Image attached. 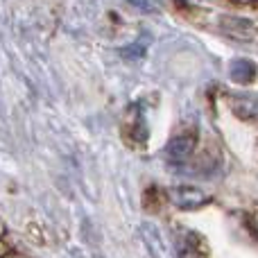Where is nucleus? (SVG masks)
<instances>
[{
	"mask_svg": "<svg viewBox=\"0 0 258 258\" xmlns=\"http://www.w3.org/2000/svg\"><path fill=\"white\" fill-rule=\"evenodd\" d=\"M220 30L229 34L231 39L245 41V43H258V21L247 16H236V14H222L218 18Z\"/></svg>",
	"mask_w": 258,
	"mask_h": 258,
	"instance_id": "nucleus-1",
	"label": "nucleus"
},
{
	"mask_svg": "<svg viewBox=\"0 0 258 258\" xmlns=\"http://www.w3.org/2000/svg\"><path fill=\"white\" fill-rule=\"evenodd\" d=\"M170 197L172 202L179 206V209H200L209 202V195L200 188H190V186H179L170 190Z\"/></svg>",
	"mask_w": 258,
	"mask_h": 258,
	"instance_id": "nucleus-2",
	"label": "nucleus"
},
{
	"mask_svg": "<svg viewBox=\"0 0 258 258\" xmlns=\"http://www.w3.org/2000/svg\"><path fill=\"white\" fill-rule=\"evenodd\" d=\"M192 150H195V138L177 136L165 145V156H168L170 161H174V163H181V161H186L188 156L192 154Z\"/></svg>",
	"mask_w": 258,
	"mask_h": 258,
	"instance_id": "nucleus-3",
	"label": "nucleus"
},
{
	"mask_svg": "<svg viewBox=\"0 0 258 258\" xmlns=\"http://www.w3.org/2000/svg\"><path fill=\"white\" fill-rule=\"evenodd\" d=\"M231 109L242 120H256L258 118V98H254V95H233Z\"/></svg>",
	"mask_w": 258,
	"mask_h": 258,
	"instance_id": "nucleus-4",
	"label": "nucleus"
},
{
	"mask_svg": "<svg viewBox=\"0 0 258 258\" xmlns=\"http://www.w3.org/2000/svg\"><path fill=\"white\" fill-rule=\"evenodd\" d=\"M229 75L238 84H251L256 77V66L251 59H233L229 66Z\"/></svg>",
	"mask_w": 258,
	"mask_h": 258,
	"instance_id": "nucleus-5",
	"label": "nucleus"
},
{
	"mask_svg": "<svg viewBox=\"0 0 258 258\" xmlns=\"http://www.w3.org/2000/svg\"><path fill=\"white\" fill-rule=\"evenodd\" d=\"M132 7H136L138 12H143V14H152L154 12V5H152V0H127Z\"/></svg>",
	"mask_w": 258,
	"mask_h": 258,
	"instance_id": "nucleus-6",
	"label": "nucleus"
}]
</instances>
